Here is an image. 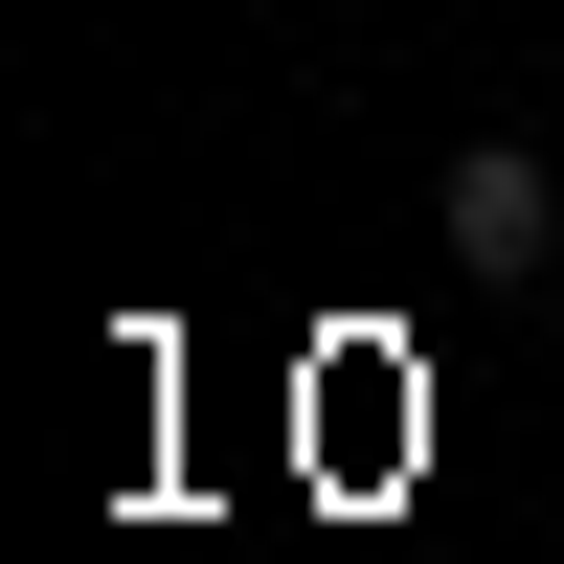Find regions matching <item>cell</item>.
<instances>
[{
	"mask_svg": "<svg viewBox=\"0 0 564 564\" xmlns=\"http://www.w3.org/2000/svg\"><path fill=\"white\" fill-rule=\"evenodd\" d=\"M430 226H452V249H475V271H520V249H542V226H564V181L520 159V135H475V159H452V181H430Z\"/></svg>",
	"mask_w": 564,
	"mask_h": 564,
	"instance_id": "obj_1",
	"label": "cell"
}]
</instances>
